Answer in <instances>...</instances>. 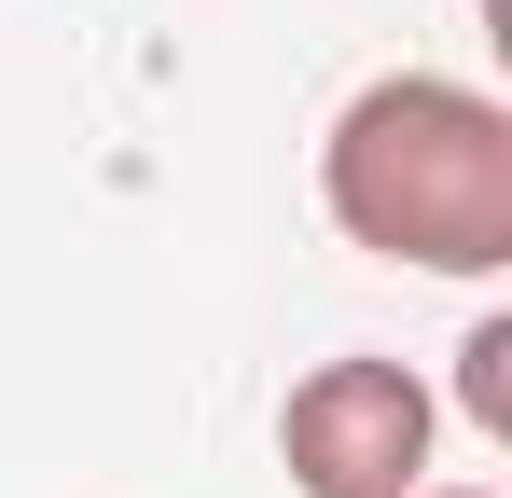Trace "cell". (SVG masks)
<instances>
[{
    "label": "cell",
    "instance_id": "277c9868",
    "mask_svg": "<svg viewBox=\"0 0 512 498\" xmlns=\"http://www.w3.org/2000/svg\"><path fill=\"white\" fill-rule=\"evenodd\" d=\"M416 498H499V485H416Z\"/></svg>",
    "mask_w": 512,
    "mask_h": 498
},
{
    "label": "cell",
    "instance_id": "7a4b0ae2",
    "mask_svg": "<svg viewBox=\"0 0 512 498\" xmlns=\"http://www.w3.org/2000/svg\"><path fill=\"white\" fill-rule=\"evenodd\" d=\"M429 457H443V402L388 346H346L319 374H291V402H277V471L305 498H416Z\"/></svg>",
    "mask_w": 512,
    "mask_h": 498
},
{
    "label": "cell",
    "instance_id": "6da1fadb",
    "mask_svg": "<svg viewBox=\"0 0 512 498\" xmlns=\"http://www.w3.org/2000/svg\"><path fill=\"white\" fill-rule=\"evenodd\" d=\"M319 208L346 249L485 291L512 277V111L457 70H374L319 125Z\"/></svg>",
    "mask_w": 512,
    "mask_h": 498
},
{
    "label": "cell",
    "instance_id": "3957f363",
    "mask_svg": "<svg viewBox=\"0 0 512 498\" xmlns=\"http://www.w3.org/2000/svg\"><path fill=\"white\" fill-rule=\"evenodd\" d=\"M457 360H471V374H457V388H471V429H485V443H512V319H471V346H457Z\"/></svg>",
    "mask_w": 512,
    "mask_h": 498
}]
</instances>
